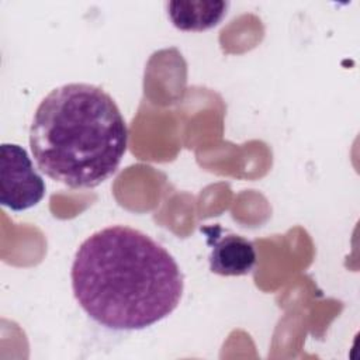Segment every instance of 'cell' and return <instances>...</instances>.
<instances>
[{
	"label": "cell",
	"mask_w": 360,
	"mask_h": 360,
	"mask_svg": "<svg viewBox=\"0 0 360 360\" xmlns=\"http://www.w3.org/2000/svg\"><path fill=\"white\" fill-rule=\"evenodd\" d=\"M72 290L80 308L112 330L145 329L180 304L184 277L155 239L127 225L96 231L72 263Z\"/></svg>",
	"instance_id": "6da1fadb"
},
{
	"label": "cell",
	"mask_w": 360,
	"mask_h": 360,
	"mask_svg": "<svg viewBox=\"0 0 360 360\" xmlns=\"http://www.w3.org/2000/svg\"><path fill=\"white\" fill-rule=\"evenodd\" d=\"M128 127L115 100L101 87L68 83L38 104L30 148L38 169L70 188H93L118 169Z\"/></svg>",
	"instance_id": "7a4b0ae2"
},
{
	"label": "cell",
	"mask_w": 360,
	"mask_h": 360,
	"mask_svg": "<svg viewBox=\"0 0 360 360\" xmlns=\"http://www.w3.org/2000/svg\"><path fill=\"white\" fill-rule=\"evenodd\" d=\"M46 186L27 150L17 143L0 146V202L11 211H25L45 195Z\"/></svg>",
	"instance_id": "3957f363"
},
{
	"label": "cell",
	"mask_w": 360,
	"mask_h": 360,
	"mask_svg": "<svg viewBox=\"0 0 360 360\" xmlns=\"http://www.w3.org/2000/svg\"><path fill=\"white\" fill-rule=\"evenodd\" d=\"M201 231L207 235V242L211 246L208 260L212 273L219 276H245L255 269L257 255L253 242L224 231L219 225L207 226Z\"/></svg>",
	"instance_id": "277c9868"
},
{
	"label": "cell",
	"mask_w": 360,
	"mask_h": 360,
	"mask_svg": "<svg viewBox=\"0 0 360 360\" xmlns=\"http://www.w3.org/2000/svg\"><path fill=\"white\" fill-rule=\"evenodd\" d=\"M172 24L180 31H207L218 25L228 13L229 3L222 0L169 1L166 4Z\"/></svg>",
	"instance_id": "5b68a950"
}]
</instances>
